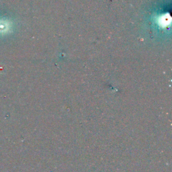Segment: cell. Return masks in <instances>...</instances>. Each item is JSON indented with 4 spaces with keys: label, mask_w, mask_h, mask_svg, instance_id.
<instances>
[{
    "label": "cell",
    "mask_w": 172,
    "mask_h": 172,
    "mask_svg": "<svg viewBox=\"0 0 172 172\" xmlns=\"http://www.w3.org/2000/svg\"><path fill=\"white\" fill-rule=\"evenodd\" d=\"M10 28V24L8 21L0 20V33L7 32Z\"/></svg>",
    "instance_id": "obj_1"
}]
</instances>
